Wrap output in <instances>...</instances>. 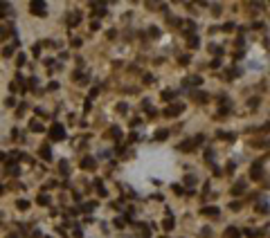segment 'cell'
Returning <instances> with one entry per match:
<instances>
[{
  "label": "cell",
  "instance_id": "16",
  "mask_svg": "<svg viewBox=\"0 0 270 238\" xmlns=\"http://www.w3.org/2000/svg\"><path fill=\"white\" fill-rule=\"evenodd\" d=\"M189 45L196 47V45H198V38H196V36H191V38H189Z\"/></svg>",
  "mask_w": 270,
  "mask_h": 238
},
{
  "label": "cell",
  "instance_id": "8",
  "mask_svg": "<svg viewBox=\"0 0 270 238\" xmlns=\"http://www.w3.org/2000/svg\"><path fill=\"white\" fill-rule=\"evenodd\" d=\"M81 166L83 168H92V166H95V160H92V157H86V160L81 162Z\"/></svg>",
  "mask_w": 270,
  "mask_h": 238
},
{
  "label": "cell",
  "instance_id": "18",
  "mask_svg": "<svg viewBox=\"0 0 270 238\" xmlns=\"http://www.w3.org/2000/svg\"><path fill=\"white\" fill-rule=\"evenodd\" d=\"M11 54H14V45H9V47L5 50V56H11Z\"/></svg>",
  "mask_w": 270,
  "mask_h": 238
},
{
  "label": "cell",
  "instance_id": "2",
  "mask_svg": "<svg viewBox=\"0 0 270 238\" xmlns=\"http://www.w3.org/2000/svg\"><path fill=\"white\" fill-rule=\"evenodd\" d=\"M182 103H176V106H169L167 110H164V115H169V117H173V115H180V112H182Z\"/></svg>",
  "mask_w": 270,
  "mask_h": 238
},
{
  "label": "cell",
  "instance_id": "13",
  "mask_svg": "<svg viewBox=\"0 0 270 238\" xmlns=\"http://www.w3.org/2000/svg\"><path fill=\"white\" fill-rule=\"evenodd\" d=\"M32 130H36V133H38V130H43V126H41L38 122H32Z\"/></svg>",
  "mask_w": 270,
  "mask_h": 238
},
{
  "label": "cell",
  "instance_id": "3",
  "mask_svg": "<svg viewBox=\"0 0 270 238\" xmlns=\"http://www.w3.org/2000/svg\"><path fill=\"white\" fill-rule=\"evenodd\" d=\"M45 9L47 7L43 5V2H32V11H34L36 16H45Z\"/></svg>",
  "mask_w": 270,
  "mask_h": 238
},
{
  "label": "cell",
  "instance_id": "4",
  "mask_svg": "<svg viewBox=\"0 0 270 238\" xmlns=\"http://www.w3.org/2000/svg\"><path fill=\"white\" fill-rule=\"evenodd\" d=\"M243 191H245V182H236L234 187H232V193H234V196H241Z\"/></svg>",
  "mask_w": 270,
  "mask_h": 238
},
{
  "label": "cell",
  "instance_id": "11",
  "mask_svg": "<svg viewBox=\"0 0 270 238\" xmlns=\"http://www.w3.org/2000/svg\"><path fill=\"white\" fill-rule=\"evenodd\" d=\"M16 207H18V209H29V202H27V200H18Z\"/></svg>",
  "mask_w": 270,
  "mask_h": 238
},
{
  "label": "cell",
  "instance_id": "5",
  "mask_svg": "<svg viewBox=\"0 0 270 238\" xmlns=\"http://www.w3.org/2000/svg\"><path fill=\"white\" fill-rule=\"evenodd\" d=\"M225 236H227V238H239V229H236V227H227V229H225Z\"/></svg>",
  "mask_w": 270,
  "mask_h": 238
},
{
  "label": "cell",
  "instance_id": "14",
  "mask_svg": "<svg viewBox=\"0 0 270 238\" xmlns=\"http://www.w3.org/2000/svg\"><path fill=\"white\" fill-rule=\"evenodd\" d=\"M97 191H99V196H102V198H106V189H104L99 182H97Z\"/></svg>",
  "mask_w": 270,
  "mask_h": 238
},
{
  "label": "cell",
  "instance_id": "12",
  "mask_svg": "<svg viewBox=\"0 0 270 238\" xmlns=\"http://www.w3.org/2000/svg\"><path fill=\"white\" fill-rule=\"evenodd\" d=\"M164 229H173V218H167V220H164Z\"/></svg>",
  "mask_w": 270,
  "mask_h": 238
},
{
  "label": "cell",
  "instance_id": "6",
  "mask_svg": "<svg viewBox=\"0 0 270 238\" xmlns=\"http://www.w3.org/2000/svg\"><path fill=\"white\" fill-rule=\"evenodd\" d=\"M185 83H187V86H198V83H200V76H187V79H185Z\"/></svg>",
  "mask_w": 270,
  "mask_h": 238
},
{
  "label": "cell",
  "instance_id": "7",
  "mask_svg": "<svg viewBox=\"0 0 270 238\" xmlns=\"http://www.w3.org/2000/svg\"><path fill=\"white\" fill-rule=\"evenodd\" d=\"M203 213H205V216H219V209H216V207H205Z\"/></svg>",
  "mask_w": 270,
  "mask_h": 238
},
{
  "label": "cell",
  "instance_id": "17",
  "mask_svg": "<svg viewBox=\"0 0 270 238\" xmlns=\"http://www.w3.org/2000/svg\"><path fill=\"white\" fill-rule=\"evenodd\" d=\"M171 97H173V92H169V90L162 92V99H171Z\"/></svg>",
  "mask_w": 270,
  "mask_h": 238
},
{
  "label": "cell",
  "instance_id": "10",
  "mask_svg": "<svg viewBox=\"0 0 270 238\" xmlns=\"http://www.w3.org/2000/svg\"><path fill=\"white\" fill-rule=\"evenodd\" d=\"M167 135H169V130H164V128H162V130L155 133V139H160V142H162V139H167Z\"/></svg>",
  "mask_w": 270,
  "mask_h": 238
},
{
  "label": "cell",
  "instance_id": "15",
  "mask_svg": "<svg viewBox=\"0 0 270 238\" xmlns=\"http://www.w3.org/2000/svg\"><path fill=\"white\" fill-rule=\"evenodd\" d=\"M47 202H50V198H47V196H41V198H38V204H47Z\"/></svg>",
  "mask_w": 270,
  "mask_h": 238
},
{
  "label": "cell",
  "instance_id": "1",
  "mask_svg": "<svg viewBox=\"0 0 270 238\" xmlns=\"http://www.w3.org/2000/svg\"><path fill=\"white\" fill-rule=\"evenodd\" d=\"M50 137H52V139H63V137H65V128H63L61 124H52Z\"/></svg>",
  "mask_w": 270,
  "mask_h": 238
},
{
  "label": "cell",
  "instance_id": "9",
  "mask_svg": "<svg viewBox=\"0 0 270 238\" xmlns=\"http://www.w3.org/2000/svg\"><path fill=\"white\" fill-rule=\"evenodd\" d=\"M41 157H43V160H52V153H50V148H47V146L41 148Z\"/></svg>",
  "mask_w": 270,
  "mask_h": 238
}]
</instances>
